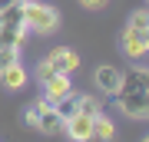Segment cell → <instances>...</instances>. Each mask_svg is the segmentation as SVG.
<instances>
[{
  "label": "cell",
  "instance_id": "cell-8",
  "mask_svg": "<svg viewBox=\"0 0 149 142\" xmlns=\"http://www.w3.org/2000/svg\"><path fill=\"white\" fill-rule=\"evenodd\" d=\"M47 63L53 66L56 73H76V66H80V56H76V50H70V46H56V50L47 56Z\"/></svg>",
  "mask_w": 149,
  "mask_h": 142
},
{
  "label": "cell",
  "instance_id": "cell-6",
  "mask_svg": "<svg viewBox=\"0 0 149 142\" xmlns=\"http://www.w3.org/2000/svg\"><path fill=\"white\" fill-rule=\"evenodd\" d=\"M40 89H43V99L56 103L73 93V79H70V73H50L47 79H40Z\"/></svg>",
  "mask_w": 149,
  "mask_h": 142
},
{
  "label": "cell",
  "instance_id": "cell-10",
  "mask_svg": "<svg viewBox=\"0 0 149 142\" xmlns=\"http://www.w3.org/2000/svg\"><path fill=\"white\" fill-rule=\"evenodd\" d=\"M0 83H3L7 89H23V86H27V69H23L20 60L0 69Z\"/></svg>",
  "mask_w": 149,
  "mask_h": 142
},
{
  "label": "cell",
  "instance_id": "cell-17",
  "mask_svg": "<svg viewBox=\"0 0 149 142\" xmlns=\"http://www.w3.org/2000/svg\"><path fill=\"white\" fill-rule=\"evenodd\" d=\"M146 3H149V0H146Z\"/></svg>",
  "mask_w": 149,
  "mask_h": 142
},
{
  "label": "cell",
  "instance_id": "cell-3",
  "mask_svg": "<svg viewBox=\"0 0 149 142\" xmlns=\"http://www.w3.org/2000/svg\"><path fill=\"white\" fill-rule=\"evenodd\" d=\"M20 10H23V23L30 33H53L60 26L56 7L43 3V0H20Z\"/></svg>",
  "mask_w": 149,
  "mask_h": 142
},
{
  "label": "cell",
  "instance_id": "cell-9",
  "mask_svg": "<svg viewBox=\"0 0 149 142\" xmlns=\"http://www.w3.org/2000/svg\"><path fill=\"white\" fill-rule=\"evenodd\" d=\"M93 79H96V86H100V93L113 96L119 89V83H123V69H116V66H96Z\"/></svg>",
  "mask_w": 149,
  "mask_h": 142
},
{
  "label": "cell",
  "instance_id": "cell-2",
  "mask_svg": "<svg viewBox=\"0 0 149 142\" xmlns=\"http://www.w3.org/2000/svg\"><path fill=\"white\" fill-rule=\"evenodd\" d=\"M119 50L126 53L129 60L149 56V7H143V10H136L129 17L126 30L119 33Z\"/></svg>",
  "mask_w": 149,
  "mask_h": 142
},
{
  "label": "cell",
  "instance_id": "cell-13",
  "mask_svg": "<svg viewBox=\"0 0 149 142\" xmlns=\"http://www.w3.org/2000/svg\"><path fill=\"white\" fill-rule=\"evenodd\" d=\"M80 112L100 116V112H103V99H96V96H80Z\"/></svg>",
  "mask_w": 149,
  "mask_h": 142
},
{
  "label": "cell",
  "instance_id": "cell-14",
  "mask_svg": "<svg viewBox=\"0 0 149 142\" xmlns=\"http://www.w3.org/2000/svg\"><path fill=\"white\" fill-rule=\"evenodd\" d=\"M17 60H20V50H17V46H0V69L17 63Z\"/></svg>",
  "mask_w": 149,
  "mask_h": 142
},
{
  "label": "cell",
  "instance_id": "cell-7",
  "mask_svg": "<svg viewBox=\"0 0 149 142\" xmlns=\"http://www.w3.org/2000/svg\"><path fill=\"white\" fill-rule=\"evenodd\" d=\"M93 119L96 116H90V112H73V116L63 122V132L70 139H76V142H90L93 139Z\"/></svg>",
  "mask_w": 149,
  "mask_h": 142
},
{
  "label": "cell",
  "instance_id": "cell-15",
  "mask_svg": "<svg viewBox=\"0 0 149 142\" xmlns=\"http://www.w3.org/2000/svg\"><path fill=\"white\" fill-rule=\"evenodd\" d=\"M80 3L86 7V10H100V7H106L109 0H80Z\"/></svg>",
  "mask_w": 149,
  "mask_h": 142
},
{
  "label": "cell",
  "instance_id": "cell-4",
  "mask_svg": "<svg viewBox=\"0 0 149 142\" xmlns=\"http://www.w3.org/2000/svg\"><path fill=\"white\" fill-rule=\"evenodd\" d=\"M27 23H23V10H20V0L17 3H7L0 10V46H23L27 40Z\"/></svg>",
  "mask_w": 149,
  "mask_h": 142
},
{
  "label": "cell",
  "instance_id": "cell-16",
  "mask_svg": "<svg viewBox=\"0 0 149 142\" xmlns=\"http://www.w3.org/2000/svg\"><path fill=\"white\" fill-rule=\"evenodd\" d=\"M7 3H17V0H0V10H3V7H7Z\"/></svg>",
  "mask_w": 149,
  "mask_h": 142
},
{
  "label": "cell",
  "instance_id": "cell-11",
  "mask_svg": "<svg viewBox=\"0 0 149 142\" xmlns=\"http://www.w3.org/2000/svg\"><path fill=\"white\" fill-rule=\"evenodd\" d=\"M113 136H116V126H113V119L106 116V112H100V116L93 119V139H100V142H109Z\"/></svg>",
  "mask_w": 149,
  "mask_h": 142
},
{
  "label": "cell",
  "instance_id": "cell-5",
  "mask_svg": "<svg viewBox=\"0 0 149 142\" xmlns=\"http://www.w3.org/2000/svg\"><path fill=\"white\" fill-rule=\"evenodd\" d=\"M27 126L47 132V136H56V132H63V116L56 112V106L50 99H37L27 109Z\"/></svg>",
  "mask_w": 149,
  "mask_h": 142
},
{
  "label": "cell",
  "instance_id": "cell-1",
  "mask_svg": "<svg viewBox=\"0 0 149 142\" xmlns=\"http://www.w3.org/2000/svg\"><path fill=\"white\" fill-rule=\"evenodd\" d=\"M116 96V106L123 116L129 119H149V69L146 66H133L123 73L119 89L113 93Z\"/></svg>",
  "mask_w": 149,
  "mask_h": 142
},
{
  "label": "cell",
  "instance_id": "cell-12",
  "mask_svg": "<svg viewBox=\"0 0 149 142\" xmlns=\"http://www.w3.org/2000/svg\"><path fill=\"white\" fill-rule=\"evenodd\" d=\"M53 106H56V112H60V116H63V122H66L73 112H80V96L70 93V96H63V99H56Z\"/></svg>",
  "mask_w": 149,
  "mask_h": 142
}]
</instances>
